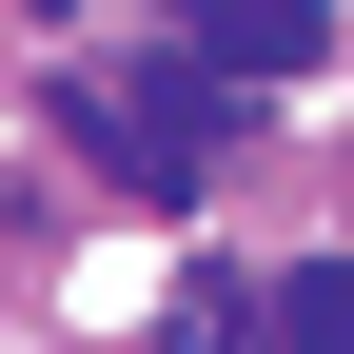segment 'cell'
Returning a JSON list of instances; mask_svg holds the SVG:
<instances>
[{
  "mask_svg": "<svg viewBox=\"0 0 354 354\" xmlns=\"http://www.w3.org/2000/svg\"><path fill=\"white\" fill-rule=\"evenodd\" d=\"M39 118L99 177H138V197H197V177L236 158V118L197 99V59H79V79H39Z\"/></svg>",
  "mask_w": 354,
  "mask_h": 354,
  "instance_id": "obj_1",
  "label": "cell"
},
{
  "mask_svg": "<svg viewBox=\"0 0 354 354\" xmlns=\"http://www.w3.org/2000/svg\"><path fill=\"white\" fill-rule=\"evenodd\" d=\"M276 354H354V276H335V256L276 276Z\"/></svg>",
  "mask_w": 354,
  "mask_h": 354,
  "instance_id": "obj_3",
  "label": "cell"
},
{
  "mask_svg": "<svg viewBox=\"0 0 354 354\" xmlns=\"http://www.w3.org/2000/svg\"><path fill=\"white\" fill-rule=\"evenodd\" d=\"M177 354H256V295L216 276V256H197V276H177Z\"/></svg>",
  "mask_w": 354,
  "mask_h": 354,
  "instance_id": "obj_4",
  "label": "cell"
},
{
  "mask_svg": "<svg viewBox=\"0 0 354 354\" xmlns=\"http://www.w3.org/2000/svg\"><path fill=\"white\" fill-rule=\"evenodd\" d=\"M177 59H236V79H315L335 20L315 0H177Z\"/></svg>",
  "mask_w": 354,
  "mask_h": 354,
  "instance_id": "obj_2",
  "label": "cell"
}]
</instances>
